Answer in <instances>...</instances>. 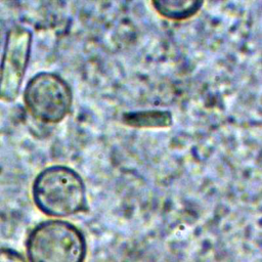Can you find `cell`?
I'll return each instance as SVG.
<instances>
[{"label": "cell", "mask_w": 262, "mask_h": 262, "mask_svg": "<svg viewBox=\"0 0 262 262\" xmlns=\"http://www.w3.org/2000/svg\"><path fill=\"white\" fill-rule=\"evenodd\" d=\"M32 199L46 216L64 218L84 212L87 191L81 175L63 165H52L40 171L32 183Z\"/></svg>", "instance_id": "1"}, {"label": "cell", "mask_w": 262, "mask_h": 262, "mask_svg": "<svg viewBox=\"0 0 262 262\" xmlns=\"http://www.w3.org/2000/svg\"><path fill=\"white\" fill-rule=\"evenodd\" d=\"M28 262H85L87 242L83 231L61 219L36 224L26 238Z\"/></svg>", "instance_id": "2"}, {"label": "cell", "mask_w": 262, "mask_h": 262, "mask_svg": "<svg viewBox=\"0 0 262 262\" xmlns=\"http://www.w3.org/2000/svg\"><path fill=\"white\" fill-rule=\"evenodd\" d=\"M73 91L58 74L40 72L27 83L24 103L33 118L45 124H57L71 112Z\"/></svg>", "instance_id": "3"}, {"label": "cell", "mask_w": 262, "mask_h": 262, "mask_svg": "<svg viewBox=\"0 0 262 262\" xmlns=\"http://www.w3.org/2000/svg\"><path fill=\"white\" fill-rule=\"evenodd\" d=\"M32 39L28 28L13 26L7 31L0 62V100L11 102L17 97L30 61Z\"/></svg>", "instance_id": "4"}, {"label": "cell", "mask_w": 262, "mask_h": 262, "mask_svg": "<svg viewBox=\"0 0 262 262\" xmlns=\"http://www.w3.org/2000/svg\"><path fill=\"white\" fill-rule=\"evenodd\" d=\"M122 122L134 129H165L173 125V114L168 110L131 111L122 115Z\"/></svg>", "instance_id": "5"}, {"label": "cell", "mask_w": 262, "mask_h": 262, "mask_svg": "<svg viewBox=\"0 0 262 262\" xmlns=\"http://www.w3.org/2000/svg\"><path fill=\"white\" fill-rule=\"evenodd\" d=\"M150 4L159 15L174 21L193 17L204 6V2L199 0H159Z\"/></svg>", "instance_id": "6"}, {"label": "cell", "mask_w": 262, "mask_h": 262, "mask_svg": "<svg viewBox=\"0 0 262 262\" xmlns=\"http://www.w3.org/2000/svg\"><path fill=\"white\" fill-rule=\"evenodd\" d=\"M0 262H28V260L19 251L8 247H1Z\"/></svg>", "instance_id": "7"}]
</instances>
